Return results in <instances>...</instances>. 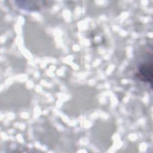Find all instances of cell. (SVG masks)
I'll return each mask as SVG.
<instances>
[{
  "mask_svg": "<svg viewBox=\"0 0 153 153\" xmlns=\"http://www.w3.org/2000/svg\"><path fill=\"white\" fill-rule=\"evenodd\" d=\"M152 60H148L141 63L138 68V71L136 75L141 81L148 83L151 87L152 86Z\"/></svg>",
  "mask_w": 153,
  "mask_h": 153,
  "instance_id": "obj_1",
  "label": "cell"
}]
</instances>
